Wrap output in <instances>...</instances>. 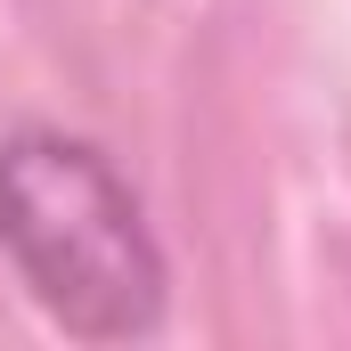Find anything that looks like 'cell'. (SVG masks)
<instances>
[{"label": "cell", "instance_id": "cell-1", "mask_svg": "<svg viewBox=\"0 0 351 351\" xmlns=\"http://www.w3.org/2000/svg\"><path fill=\"white\" fill-rule=\"evenodd\" d=\"M0 254L82 343H147L172 311V262L139 188L98 139L58 123H16L0 139Z\"/></svg>", "mask_w": 351, "mask_h": 351}]
</instances>
